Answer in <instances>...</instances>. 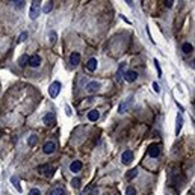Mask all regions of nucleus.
Masks as SVG:
<instances>
[{
    "label": "nucleus",
    "mask_w": 195,
    "mask_h": 195,
    "mask_svg": "<svg viewBox=\"0 0 195 195\" xmlns=\"http://www.w3.org/2000/svg\"><path fill=\"white\" fill-rule=\"evenodd\" d=\"M38 172L42 174L44 177L50 179V177L55 174V168H53L51 165H41V166H38Z\"/></svg>",
    "instance_id": "nucleus-1"
},
{
    "label": "nucleus",
    "mask_w": 195,
    "mask_h": 195,
    "mask_svg": "<svg viewBox=\"0 0 195 195\" xmlns=\"http://www.w3.org/2000/svg\"><path fill=\"white\" fill-rule=\"evenodd\" d=\"M39 11H41V2H32V5H30V12H29V17H30L32 20L38 18Z\"/></svg>",
    "instance_id": "nucleus-2"
},
{
    "label": "nucleus",
    "mask_w": 195,
    "mask_h": 195,
    "mask_svg": "<svg viewBox=\"0 0 195 195\" xmlns=\"http://www.w3.org/2000/svg\"><path fill=\"white\" fill-rule=\"evenodd\" d=\"M61 88H62L61 82H53V83L50 85V88H48V94H50V97H51V98L58 97V95H59V91H61Z\"/></svg>",
    "instance_id": "nucleus-3"
},
{
    "label": "nucleus",
    "mask_w": 195,
    "mask_h": 195,
    "mask_svg": "<svg viewBox=\"0 0 195 195\" xmlns=\"http://www.w3.org/2000/svg\"><path fill=\"white\" fill-rule=\"evenodd\" d=\"M132 103H133V98H132V97L126 98V100H124V101H122V103L118 106V112H119V114H126V112L129 111V108L132 106Z\"/></svg>",
    "instance_id": "nucleus-4"
},
{
    "label": "nucleus",
    "mask_w": 195,
    "mask_h": 195,
    "mask_svg": "<svg viewBox=\"0 0 195 195\" xmlns=\"http://www.w3.org/2000/svg\"><path fill=\"white\" fill-rule=\"evenodd\" d=\"M44 124L47 127H53L56 124V115H55V112H47V115L44 117Z\"/></svg>",
    "instance_id": "nucleus-5"
},
{
    "label": "nucleus",
    "mask_w": 195,
    "mask_h": 195,
    "mask_svg": "<svg viewBox=\"0 0 195 195\" xmlns=\"http://www.w3.org/2000/svg\"><path fill=\"white\" fill-rule=\"evenodd\" d=\"M55 150H56V142H53V141H47L42 145V151L45 154H51V153H55Z\"/></svg>",
    "instance_id": "nucleus-6"
},
{
    "label": "nucleus",
    "mask_w": 195,
    "mask_h": 195,
    "mask_svg": "<svg viewBox=\"0 0 195 195\" xmlns=\"http://www.w3.org/2000/svg\"><path fill=\"white\" fill-rule=\"evenodd\" d=\"M27 65H29V67H32V68H37V67H39V65H41V56H39V55L29 56Z\"/></svg>",
    "instance_id": "nucleus-7"
},
{
    "label": "nucleus",
    "mask_w": 195,
    "mask_h": 195,
    "mask_svg": "<svg viewBox=\"0 0 195 195\" xmlns=\"http://www.w3.org/2000/svg\"><path fill=\"white\" fill-rule=\"evenodd\" d=\"M100 83L98 82H95V80H92V82H89L88 85H86V91L89 92V94H94V92H98L100 91Z\"/></svg>",
    "instance_id": "nucleus-8"
},
{
    "label": "nucleus",
    "mask_w": 195,
    "mask_h": 195,
    "mask_svg": "<svg viewBox=\"0 0 195 195\" xmlns=\"http://www.w3.org/2000/svg\"><path fill=\"white\" fill-rule=\"evenodd\" d=\"M160 154V145L159 144H153V145H150V148H148V156L150 157H157Z\"/></svg>",
    "instance_id": "nucleus-9"
},
{
    "label": "nucleus",
    "mask_w": 195,
    "mask_h": 195,
    "mask_svg": "<svg viewBox=\"0 0 195 195\" xmlns=\"http://www.w3.org/2000/svg\"><path fill=\"white\" fill-rule=\"evenodd\" d=\"M97 65H98L97 59H95V58H91V59L86 62V70H88L89 73H92V71H95V70H97Z\"/></svg>",
    "instance_id": "nucleus-10"
},
{
    "label": "nucleus",
    "mask_w": 195,
    "mask_h": 195,
    "mask_svg": "<svg viewBox=\"0 0 195 195\" xmlns=\"http://www.w3.org/2000/svg\"><path fill=\"white\" fill-rule=\"evenodd\" d=\"M122 79H124L126 82H130V83H132V82H135V80L138 79V73H136V71H132V70H130V71H126Z\"/></svg>",
    "instance_id": "nucleus-11"
},
{
    "label": "nucleus",
    "mask_w": 195,
    "mask_h": 195,
    "mask_svg": "<svg viewBox=\"0 0 195 195\" xmlns=\"http://www.w3.org/2000/svg\"><path fill=\"white\" fill-rule=\"evenodd\" d=\"M79 64H80V53H77V51L71 53V56H70V65L71 67H77Z\"/></svg>",
    "instance_id": "nucleus-12"
},
{
    "label": "nucleus",
    "mask_w": 195,
    "mask_h": 195,
    "mask_svg": "<svg viewBox=\"0 0 195 195\" xmlns=\"http://www.w3.org/2000/svg\"><path fill=\"white\" fill-rule=\"evenodd\" d=\"M121 160H122V163H124V165H129V163L133 160V153H132L130 150L124 151V153H122V156H121Z\"/></svg>",
    "instance_id": "nucleus-13"
},
{
    "label": "nucleus",
    "mask_w": 195,
    "mask_h": 195,
    "mask_svg": "<svg viewBox=\"0 0 195 195\" xmlns=\"http://www.w3.org/2000/svg\"><path fill=\"white\" fill-rule=\"evenodd\" d=\"M98 118H100V112H98L97 109H91V111L88 112V119H89V121L94 122V121H97Z\"/></svg>",
    "instance_id": "nucleus-14"
},
{
    "label": "nucleus",
    "mask_w": 195,
    "mask_h": 195,
    "mask_svg": "<svg viewBox=\"0 0 195 195\" xmlns=\"http://www.w3.org/2000/svg\"><path fill=\"white\" fill-rule=\"evenodd\" d=\"M124 68H126V62H121L119 64V68H118L117 71V82H121L122 80V77H124Z\"/></svg>",
    "instance_id": "nucleus-15"
},
{
    "label": "nucleus",
    "mask_w": 195,
    "mask_h": 195,
    "mask_svg": "<svg viewBox=\"0 0 195 195\" xmlns=\"http://www.w3.org/2000/svg\"><path fill=\"white\" fill-rule=\"evenodd\" d=\"M70 169H71V172H79L82 169V162L80 160H73L71 165H70Z\"/></svg>",
    "instance_id": "nucleus-16"
},
{
    "label": "nucleus",
    "mask_w": 195,
    "mask_h": 195,
    "mask_svg": "<svg viewBox=\"0 0 195 195\" xmlns=\"http://www.w3.org/2000/svg\"><path fill=\"white\" fill-rule=\"evenodd\" d=\"M182 51H183L185 55H189V53L194 51V45L189 44V42H183V45H182Z\"/></svg>",
    "instance_id": "nucleus-17"
},
{
    "label": "nucleus",
    "mask_w": 195,
    "mask_h": 195,
    "mask_svg": "<svg viewBox=\"0 0 195 195\" xmlns=\"http://www.w3.org/2000/svg\"><path fill=\"white\" fill-rule=\"evenodd\" d=\"M11 183L14 185V188L18 191V192H21V186H20V180H18V177L17 176H12L11 177Z\"/></svg>",
    "instance_id": "nucleus-18"
},
{
    "label": "nucleus",
    "mask_w": 195,
    "mask_h": 195,
    "mask_svg": "<svg viewBox=\"0 0 195 195\" xmlns=\"http://www.w3.org/2000/svg\"><path fill=\"white\" fill-rule=\"evenodd\" d=\"M136 176H138V169H136V168H133V169L127 171V174H126V179H127V180H130V179H135Z\"/></svg>",
    "instance_id": "nucleus-19"
},
{
    "label": "nucleus",
    "mask_w": 195,
    "mask_h": 195,
    "mask_svg": "<svg viewBox=\"0 0 195 195\" xmlns=\"http://www.w3.org/2000/svg\"><path fill=\"white\" fill-rule=\"evenodd\" d=\"M182 126H183V118L180 117V115H177V126H176V135H179V133H180V129H182Z\"/></svg>",
    "instance_id": "nucleus-20"
},
{
    "label": "nucleus",
    "mask_w": 195,
    "mask_h": 195,
    "mask_svg": "<svg viewBox=\"0 0 195 195\" xmlns=\"http://www.w3.org/2000/svg\"><path fill=\"white\" fill-rule=\"evenodd\" d=\"M27 61H29V56H27V55H23V56L18 59V64H20L21 67H24V65H27Z\"/></svg>",
    "instance_id": "nucleus-21"
},
{
    "label": "nucleus",
    "mask_w": 195,
    "mask_h": 195,
    "mask_svg": "<svg viewBox=\"0 0 195 195\" xmlns=\"http://www.w3.org/2000/svg\"><path fill=\"white\" fill-rule=\"evenodd\" d=\"M37 141H38V138H37L35 135H30V136H29V139H27V144H29V147H34V145L37 144Z\"/></svg>",
    "instance_id": "nucleus-22"
},
{
    "label": "nucleus",
    "mask_w": 195,
    "mask_h": 195,
    "mask_svg": "<svg viewBox=\"0 0 195 195\" xmlns=\"http://www.w3.org/2000/svg\"><path fill=\"white\" fill-rule=\"evenodd\" d=\"M50 195H65V192H64V189L62 188H59V186H56L51 192H50Z\"/></svg>",
    "instance_id": "nucleus-23"
},
{
    "label": "nucleus",
    "mask_w": 195,
    "mask_h": 195,
    "mask_svg": "<svg viewBox=\"0 0 195 195\" xmlns=\"http://www.w3.org/2000/svg\"><path fill=\"white\" fill-rule=\"evenodd\" d=\"M51 8H53V2H47L45 5H44V8H42V11L47 14V12H50L51 11Z\"/></svg>",
    "instance_id": "nucleus-24"
},
{
    "label": "nucleus",
    "mask_w": 195,
    "mask_h": 195,
    "mask_svg": "<svg viewBox=\"0 0 195 195\" xmlns=\"http://www.w3.org/2000/svg\"><path fill=\"white\" fill-rule=\"evenodd\" d=\"M80 183H82V180H80L79 177H74V179L71 180V185H73L74 188H79V186H80Z\"/></svg>",
    "instance_id": "nucleus-25"
},
{
    "label": "nucleus",
    "mask_w": 195,
    "mask_h": 195,
    "mask_svg": "<svg viewBox=\"0 0 195 195\" xmlns=\"http://www.w3.org/2000/svg\"><path fill=\"white\" fill-rule=\"evenodd\" d=\"M154 67H156V70H157V76L162 77V68H160V65H159V61H156V59H154Z\"/></svg>",
    "instance_id": "nucleus-26"
},
{
    "label": "nucleus",
    "mask_w": 195,
    "mask_h": 195,
    "mask_svg": "<svg viewBox=\"0 0 195 195\" xmlns=\"http://www.w3.org/2000/svg\"><path fill=\"white\" fill-rule=\"evenodd\" d=\"M126 195H136V189L133 186H129L127 191H126Z\"/></svg>",
    "instance_id": "nucleus-27"
},
{
    "label": "nucleus",
    "mask_w": 195,
    "mask_h": 195,
    "mask_svg": "<svg viewBox=\"0 0 195 195\" xmlns=\"http://www.w3.org/2000/svg\"><path fill=\"white\" fill-rule=\"evenodd\" d=\"M26 38H27V32H23V34L18 37V42H23V41H26Z\"/></svg>",
    "instance_id": "nucleus-28"
},
{
    "label": "nucleus",
    "mask_w": 195,
    "mask_h": 195,
    "mask_svg": "<svg viewBox=\"0 0 195 195\" xmlns=\"http://www.w3.org/2000/svg\"><path fill=\"white\" fill-rule=\"evenodd\" d=\"M29 195H41V191H39V189H37V188H34V189H30Z\"/></svg>",
    "instance_id": "nucleus-29"
},
{
    "label": "nucleus",
    "mask_w": 195,
    "mask_h": 195,
    "mask_svg": "<svg viewBox=\"0 0 195 195\" xmlns=\"http://www.w3.org/2000/svg\"><path fill=\"white\" fill-rule=\"evenodd\" d=\"M153 89H154V92H156V94L160 92V86H159V83H156V82L153 83Z\"/></svg>",
    "instance_id": "nucleus-30"
},
{
    "label": "nucleus",
    "mask_w": 195,
    "mask_h": 195,
    "mask_svg": "<svg viewBox=\"0 0 195 195\" xmlns=\"http://www.w3.org/2000/svg\"><path fill=\"white\" fill-rule=\"evenodd\" d=\"M14 3H15V8H23V6H24V2H21V0L14 2Z\"/></svg>",
    "instance_id": "nucleus-31"
},
{
    "label": "nucleus",
    "mask_w": 195,
    "mask_h": 195,
    "mask_svg": "<svg viewBox=\"0 0 195 195\" xmlns=\"http://www.w3.org/2000/svg\"><path fill=\"white\" fill-rule=\"evenodd\" d=\"M65 114H67L68 117H71V115H73V112H71V109H70V106H68V105L65 106Z\"/></svg>",
    "instance_id": "nucleus-32"
},
{
    "label": "nucleus",
    "mask_w": 195,
    "mask_h": 195,
    "mask_svg": "<svg viewBox=\"0 0 195 195\" xmlns=\"http://www.w3.org/2000/svg\"><path fill=\"white\" fill-rule=\"evenodd\" d=\"M50 41L51 42H56V34L55 32H50Z\"/></svg>",
    "instance_id": "nucleus-33"
},
{
    "label": "nucleus",
    "mask_w": 195,
    "mask_h": 195,
    "mask_svg": "<svg viewBox=\"0 0 195 195\" xmlns=\"http://www.w3.org/2000/svg\"><path fill=\"white\" fill-rule=\"evenodd\" d=\"M172 3H174L172 0H169V2H165V5H166V8H171V6H172Z\"/></svg>",
    "instance_id": "nucleus-34"
}]
</instances>
